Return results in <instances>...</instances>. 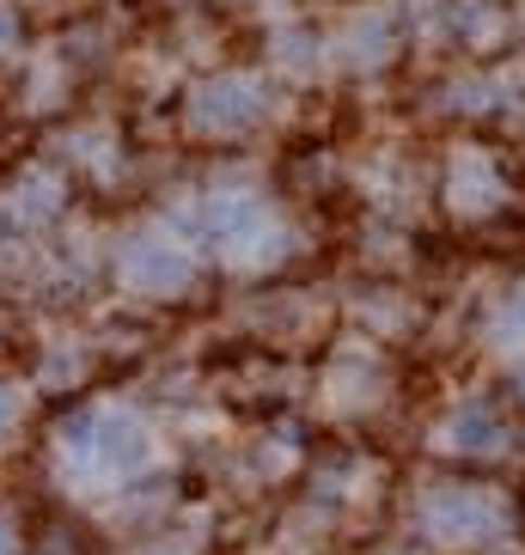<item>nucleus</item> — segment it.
Masks as SVG:
<instances>
[{"instance_id":"nucleus-1","label":"nucleus","mask_w":525,"mask_h":555,"mask_svg":"<svg viewBox=\"0 0 525 555\" xmlns=\"http://www.w3.org/2000/svg\"><path fill=\"white\" fill-rule=\"evenodd\" d=\"M427 525H434V538H446V543H476L501 525V501L483 494V489H440L427 501Z\"/></svg>"},{"instance_id":"nucleus-2","label":"nucleus","mask_w":525,"mask_h":555,"mask_svg":"<svg viewBox=\"0 0 525 555\" xmlns=\"http://www.w3.org/2000/svg\"><path fill=\"white\" fill-rule=\"evenodd\" d=\"M123 281L135 294H178L190 281V257L178 245H165V238H135L123 250Z\"/></svg>"},{"instance_id":"nucleus-3","label":"nucleus","mask_w":525,"mask_h":555,"mask_svg":"<svg viewBox=\"0 0 525 555\" xmlns=\"http://www.w3.org/2000/svg\"><path fill=\"white\" fill-rule=\"evenodd\" d=\"M251 116H262L257 86H245V80L208 86V99H202V122H208V129H245Z\"/></svg>"},{"instance_id":"nucleus-4","label":"nucleus","mask_w":525,"mask_h":555,"mask_svg":"<svg viewBox=\"0 0 525 555\" xmlns=\"http://www.w3.org/2000/svg\"><path fill=\"white\" fill-rule=\"evenodd\" d=\"M99 457L111 464V470H135L141 457H148V434H141V422H129V415H99Z\"/></svg>"},{"instance_id":"nucleus-5","label":"nucleus","mask_w":525,"mask_h":555,"mask_svg":"<svg viewBox=\"0 0 525 555\" xmlns=\"http://www.w3.org/2000/svg\"><path fill=\"white\" fill-rule=\"evenodd\" d=\"M446 434H452V446H464V452H489V446L501 440V422H495L489 409H464Z\"/></svg>"},{"instance_id":"nucleus-6","label":"nucleus","mask_w":525,"mask_h":555,"mask_svg":"<svg viewBox=\"0 0 525 555\" xmlns=\"http://www.w3.org/2000/svg\"><path fill=\"white\" fill-rule=\"evenodd\" d=\"M495 330H501V336H525V294H513L508 306H501V324Z\"/></svg>"},{"instance_id":"nucleus-7","label":"nucleus","mask_w":525,"mask_h":555,"mask_svg":"<svg viewBox=\"0 0 525 555\" xmlns=\"http://www.w3.org/2000/svg\"><path fill=\"white\" fill-rule=\"evenodd\" d=\"M7 550H13V531H7V525H0V555H7Z\"/></svg>"}]
</instances>
